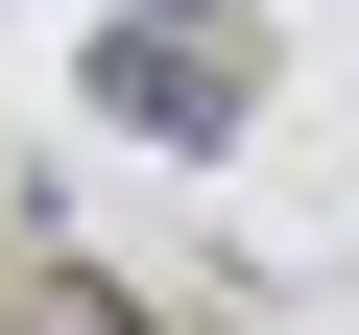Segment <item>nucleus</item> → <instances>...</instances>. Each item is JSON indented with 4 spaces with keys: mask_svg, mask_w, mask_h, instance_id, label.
Here are the masks:
<instances>
[{
    "mask_svg": "<svg viewBox=\"0 0 359 335\" xmlns=\"http://www.w3.org/2000/svg\"><path fill=\"white\" fill-rule=\"evenodd\" d=\"M25 335H144V311H120V287H96V264H72V287H48V311H25Z\"/></svg>",
    "mask_w": 359,
    "mask_h": 335,
    "instance_id": "2",
    "label": "nucleus"
},
{
    "mask_svg": "<svg viewBox=\"0 0 359 335\" xmlns=\"http://www.w3.org/2000/svg\"><path fill=\"white\" fill-rule=\"evenodd\" d=\"M96 120L168 144V168L264 144V48H240V0H120V25H96Z\"/></svg>",
    "mask_w": 359,
    "mask_h": 335,
    "instance_id": "1",
    "label": "nucleus"
}]
</instances>
